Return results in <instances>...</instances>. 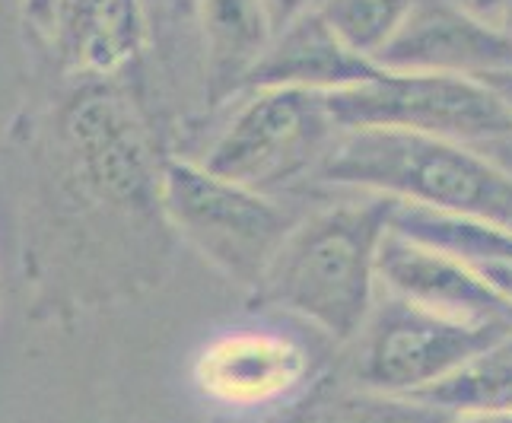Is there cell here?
I'll use <instances>...</instances> for the list:
<instances>
[{"label":"cell","mask_w":512,"mask_h":423,"mask_svg":"<svg viewBox=\"0 0 512 423\" xmlns=\"http://www.w3.org/2000/svg\"><path fill=\"white\" fill-rule=\"evenodd\" d=\"M398 198H360L309 210L277 249L252 309H280L319 328L334 344H353L379 303V252Z\"/></svg>","instance_id":"6da1fadb"},{"label":"cell","mask_w":512,"mask_h":423,"mask_svg":"<svg viewBox=\"0 0 512 423\" xmlns=\"http://www.w3.org/2000/svg\"><path fill=\"white\" fill-rule=\"evenodd\" d=\"M312 182L379 191L512 233V172L471 150L465 140L408 131H341Z\"/></svg>","instance_id":"7a4b0ae2"},{"label":"cell","mask_w":512,"mask_h":423,"mask_svg":"<svg viewBox=\"0 0 512 423\" xmlns=\"http://www.w3.org/2000/svg\"><path fill=\"white\" fill-rule=\"evenodd\" d=\"M163 207L175 236L245 293L261 284L277 249L303 217L274 195L223 179L182 156H169L163 166Z\"/></svg>","instance_id":"3957f363"},{"label":"cell","mask_w":512,"mask_h":423,"mask_svg":"<svg viewBox=\"0 0 512 423\" xmlns=\"http://www.w3.org/2000/svg\"><path fill=\"white\" fill-rule=\"evenodd\" d=\"M338 134L325 93L290 86L245 90L198 163L277 198L315 179Z\"/></svg>","instance_id":"277c9868"},{"label":"cell","mask_w":512,"mask_h":423,"mask_svg":"<svg viewBox=\"0 0 512 423\" xmlns=\"http://www.w3.org/2000/svg\"><path fill=\"white\" fill-rule=\"evenodd\" d=\"M341 131H408L449 140L512 137L509 105L478 77L382 70L350 90L325 93Z\"/></svg>","instance_id":"5b68a950"},{"label":"cell","mask_w":512,"mask_h":423,"mask_svg":"<svg viewBox=\"0 0 512 423\" xmlns=\"http://www.w3.org/2000/svg\"><path fill=\"white\" fill-rule=\"evenodd\" d=\"M512 331L503 322H468L385 293L360 331L353 382L385 395H417L452 376Z\"/></svg>","instance_id":"8992f818"},{"label":"cell","mask_w":512,"mask_h":423,"mask_svg":"<svg viewBox=\"0 0 512 423\" xmlns=\"http://www.w3.org/2000/svg\"><path fill=\"white\" fill-rule=\"evenodd\" d=\"M26 23L83 80H118L150 45L147 0H23Z\"/></svg>","instance_id":"52a82bcc"},{"label":"cell","mask_w":512,"mask_h":423,"mask_svg":"<svg viewBox=\"0 0 512 423\" xmlns=\"http://www.w3.org/2000/svg\"><path fill=\"white\" fill-rule=\"evenodd\" d=\"M312 382L309 350L290 334L261 328L220 334L194 360V385L229 411H277Z\"/></svg>","instance_id":"ba28073f"},{"label":"cell","mask_w":512,"mask_h":423,"mask_svg":"<svg viewBox=\"0 0 512 423\" xmlns=\"http://www.w3.org/2000/svg\"><path fill=\"white\" fill-rule=\"evenodd\" d=\"M398 74L487 77L512 67V39L503 26L458 7L455 0H414L408 20L376 58Z\"/></svg>","instance_id":"9c48e42d"},{"label":"cell","mask_w":512,"mask_h":423,"mask_svg":"<svg viewBox=\"0 0 512 423\" xmlns=\"http://www.w3.org/2000/svg\"><path fill=\"white\" fill-rule=\"evenodd\" d=\"M379 284L385 293L468 322L512 325V303L487 280L452 255L398 236L388 229L379 252Z\"/></svg>","instance_id":"30bf717a"},{"label":"cell","mask_w":512,"mask_h":423,"mask_svg":"<svg viewBox=\"0 0 512 423\" xmlns=\"http://www.w3.org/2000/svg\"><path fill=\"white\" fill-rule=\"evenodd\" d=\"M382 74V67L357 55L341 42L319 10H309L296 23L271 35L268 48L245 77V90H268V86H290V90L338 93L360 86ZM242 90V93H245Z\"/></svg>","instance_id":"8fae6325"},{"label":"cell","mask_w":512,"mask_h":423,"mask_svg":"<svg viewBox=\"0 0 512 423\" xmlns=\"http://www.w3.org/2000/svg\"><path fill=\"white\" fill-rule=\"evenodd\" d=\"M194 16L201 32L207 105L239 99L245 77L271 42L261 0H198Z\"/></svg>","instance_id":"7c38bea8"},{"label":"cell","mask_w":512,"mask_h":423,"mask_svg":"<svg viewBox=\"0 0 512 423\" xmlns=\"http://www.w3.org/2000/svg\"><path fill=\"white\" fill-rule=\"evenodd\" d=\"M458 414L433 408L408 395L373 389H341L331 379H315L309 389L261 423H455Z\"/></svg>","instance_id":"4fadbf2b"},{"label":"cell","mask_w":512,"mask_h":423,"mask_svg":"<svg viewBox=\"0 0 512 423\" xmlns=\"http://www.w3.org/2000/svg\"><path fill=\"white\" fill-rule=\"evenodd\" d=\"M392 229L404 239L427 245V249H436L443 255H452L458 261L471 264V268L512 261V233L484 220L446 214V210H433V207L411 204V201H398Z\"/></svg>","instance_id":"5bb4252c"},{"label":"cell","mask_w":512,"mask_h":423,"mask_svg":"<svg viewBox=\"0 0 512 423\" xmlns=\"http://www.w3.org/2000/svg\"><path fill=\"white\" fill-rule=\"evenodd\" d=\"M433 408L452 414H481V411H506L512 408V331L497 344L481 350L465 366H458L452 376L430 385L417 395Z\"/></svg>","instance_id":"9a60e30c"},{"label":"cell","mask_w":512,"mask_h":423,"mask_svg":"<svg viewBox=\"0 0 512 423\" xmlns=\"http://www.w3.org/2000/svg\"><path fill=\"white\" fill-rule=\"evenodd\" d=\"M411 7L414 0H319L315 4L322 20L341 35V42L373 64L408 20Z\"/></svg>","instance_id":"2e32d148"},{"label":"cell","mask_w":512,"mask_h":423,"mask_svg":"<svg viewBox=\"0 0 512 423\" xmlns=\"http://www.w3.org/2000/svg\"><path fill=\"white\" fill-rule=\"evenodd\" d=\"M319 0H261L264 16H268L271 35H277L280 29H287L290 23H296L299 16H306L309 10H315Z\"/></svg>","instance_id":"e0dca14e"},{"label":"cell","mask_w":512,"mask_h":423,"mask_svg":"<svg viewBox=\"0 0 512 423\" xmlns=\"http://www.w3.org/2000/svg\"><path fill=\"white\" fill-rule=\"evenodd\" d=\"M478 271L487 284L497 290V293H503L509 303H512V261H497V264H481V268H474Z\"/></svg>","instance_id":"ac0fdd59"},{"label":"cell","mask_w":512,"mask_h":423,"mask_svg":"<svg viewBox=\"0 0 512 423\" xmlns=\"http://www.w3.org/2000/svg\"><path fill=\"white\" fill-rule=\"evenodd\" d=\"M455 4L471 10V13H478V16H484V20L497 23V26H500V16L506 10V0H455Z\"/></svg>","instance_id":"d6986e66"},{"label":"cell","mask_w":512,"mask_h":423,"mask_svg":"<svg viewBox=\"0 0 512 423\" xmlns=\"http://www.w3.org/2000/svg\"><path fill=\"white\" fill-rule=\"evenodd\" d=\"M481 80L509 105V112H512V67H509V70H493V74H487V77H481Z\"/></svg>","instance_id":"ffe728a7"},{"label":"cell","mask_w":512,"mask_h":423,"mask_svg":"<svg viewBox=\"0 0 512 423\" xmlns=\"http://www.w3.org/2000/svg\"><path fill=\"white\" fill-rule=\"evenodd\" d=\"M455 423H512V408H506V411H481V414H458Z\"/></svg>","instance_id":"44dd1931"},{"label":"cell","mask_w":512,"mask_h":423,"mask_svg":"<svg viewBox=\"0 0 512 423\" xmlns=\"http://www.w3.org/2000/svg\"><path fill=\"white\" fill-rule=\"evenodd\" d=\"M194 4H198V0H160L163 13H172V16H191V20H198V16H194Z\"/></svg>","instance_id":"7402d4cb"},{"label":"cell","mask_w":512,"mask_h":423,"mask_svg":"<svg viewBox=\"0 0 512 423\" xmlns=\"http://www.w3.org/2000/svg\"><path fill=\"white\" fill-rule=\"evenodd\" d=\"M500 26H503V32L512 39V0H506V10H503V16H500Z\"/></svg>","instance_id":"603a6c76"}]
</instances>
